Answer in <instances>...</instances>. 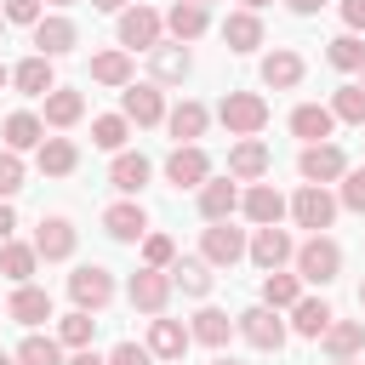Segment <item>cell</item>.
<instances>
[{
  "mask_svg": "<svg viewBox=\"0 0 365 365\" xmlns=\"http://www.w3.org/2000/svg\"><path fill=\"white\" fill-rule=\"evenodd\" d=\"M0 131H6V148H11V154H23V148H40V143H46V120H40V114H29V108L6 114V125H0Z\"/></svg>",
  "mask_w": 365,
  "mask_h": 365,
  "instance_id": "obj_28",
  "label": "cell"
},
{
  "mask_svg": "<svg viewBox=\"0 0 365 365\" xmlns=\"http://www.w3.org/2000/svg\"><path fill=\"white\" fill-rule=\"evenodd\" d=\"M291 131H297L302 143H331L336 114H331V108H319V103H302V108H291Z\"/></svg>",
  "mask_w": 365,
  "mask_h": 365,
  "instance_id": "obj_27",
  "label": "cell"
},
{
  "mask_svg": "<svg viewBox=\"0 0 365 365\" xmlns=\"http://www.w3.org/2000/svg\"><path fill=\"white\" fill-rule=\"evenodd\" d=\"M171 257H177L171 234H143V268H171Z\"/></svg>",
  "mask_w": 365,
  "mask_h": 365,
  "instance_id": "obj_44",
  "label": "cell"
},
{
  "mask_svg": "<svg viewBox=\"0 0 365 365\" xmlns=\"http://www.w3.org/2000/svg\"><path fill=\"white\" fill-rule=\"evenodd\" d=\"M6 319H17V325H40V319H51V291H40V285H17L11 291V302H6Z\"/></svg>",
  "mask_w": 365,
  "mask_h": 365,
  "instance_id": "obj_21",
  "label": "cell"
},
{
  "mask_svg": "<svg viewBox=\"0 0 365 365\" xmlns=\"http://www.w3.org/2000/svg\"><path fill=\"white\" fill-rule=\"evenodd\" d=\"M262 86H274V91L302 86V57H297L291 46H274V51L262 57Z\"/></svg>",
  "mask_w": 365,
  "mask_h": 365,
  "instance_id": "obj_22",
  "label": "cell"
},
{
  "mask_svg": "<svg viewBox=\"0 0 365 365\" xmlns=\"http://www.w3.org/2000/svg\"><path fill=\"white\" fill-rule=\"evenodd\" d=\"M194 6H211V0H194Z\"/></svg>",
  "mask_w": 365,
  "mask_h": 365,
  "instance_id": "obj_62",
  "label": "cell"
},
{
  "mask_svg": "<svg viewBox=\"0 0 365 365\" xmlns=\"http://www.w3.org/2000/svg\"><path fill=\"white\" fill-rule=\"evenodd\" d=\"M120 114H125L131 125H160V120H165V97H160V86H154V80H131V86H120Z\"/></svg>",
  "mask_w": 365,
  "mask_h": 365,
  "instance_id": "obj_7",
  "label": "cell"
},
{
  "mask_svg": "<svg viewBox=\"0 0 365 365\" xmlns=\"http://www.w3.org/2000/svg\"><path fill=\"white\" fill-rule=\"evenodd\" d=\"M240 211H245L257 228H268V222H279V217H285V194H279L274 182H251V188L240 194Z\"/></svg>",
  "mask_w": 365,
  "mask_h": 365,
  "instance_id": "obj_18",
  "label": "cell"
},
{
  "mask_svg": "<svg viewBox=\"0 0 365 365\" xmlns=\"http://www.w3.org/2000/svg\"><path fill=\"white\" fill-rule=\"evenodd\" d=\"M125 137H131V120H125V114H97V120H91V143H97V148L120 154Z\"/></svg>",
  "mask_w": 365,
  "mask_h": 365,
  "instance_id": "obj_39",
  "label": "cell"
},
{
  "mask_svg": "<svg viewBox=\"0 0 365 365\" xmlns=\"http://www.w3.org/2000/svg\"><path fill=\"white\" fill-rule=\"evenodd\" d=\"M148 177H154V165H148V154H114V165H108V182L120 188V194H143L148 188Z\"/></svg>",
  "mask_w": 365,
  "mask_h": 365,
  "instance_id": "obj_23",
  "label": "cell"
},
{
  "mask_svg": "<svg viewBox=\"0 0 365 365\" xmlns=\"http://www.w3.org/2000/svg\"><path fill=\"white\" fill-rule=\"evenodd\" d=\"M297 297H302V279H297V274H279V268L262 274V302H268V308H291Z\"/></svg>",
  "mask_w": 365,
  "mask_h": 365,
  "instance_id": "obj_40",
  "label": "cell"
},
{
  "mask_svg": "<svg viewBox=\"0 0 365 365\" xmlns=\"http://www.w3.org/2000/svg\"><path fill=\"white\" fill-rule=\"evenodd\" d=\"M148 68H154V86H177V80H188V68H194V57H188V46L177 40V46H154L148 51Z\"/></svg>",
  "mask_w": 365,
  "mask_h": 365,
  "instance_id": "obj_19",
  "label": "cell"
},
{
  "mask_svg": "<svg viewBox=\"0 0 365 365\" xmlns=\"http://www.w3.org/2000/svg\"><path fill=\"white\" fill-rule=\"evenodd\" d=\"M359 308H365V279H359Z\"/></svg>",
  "mask_w": 365,
  "mask_h": 365,
  "instance_id": "obj_58",
  "label": "cell"
},
{
  "mask_svg": "<svg viewBox=\"0 0 365 365\" xmlns=\"http://www.w3.org/2000/svg\"><path fill=\"white\" fill-rule=\"evenodd\" d=\"M331 365H354V359H331Z\"/></svg>",
  "mask_w": 365,
  "mask_h": 365,
  "instance_id": "obj_59",
  "label": "cell"
},
{
  "mask_svg": "<svg viewBox=\"0 0 365 365\" xmlns=\"http://www.w3.org/2000/svg\"><path fill=\"white\" fill-rule=\"evenodd\" d=\"M63 365H108V359H103V354H91V348H80V354H74V359H63Z\"/></svg>",
  "mask_w": 365,
  "mask_h": 365,
  "instance_id": "obj_52",
  "label": "cell"
},
{
  "mask_svg": "<svg viewBox=\"0 0 365 365\" xmlns=\"http://www.w3.org/2000/svg\"><path fill=\"white\" fill-rule=\"evenodd\" d=\"M34 165H40L46 177H68V171L80 165V148H74L68 137H46V143L34 148Z\"/></svg>",
  "mask_w": 365,
  "mask_h": 365,
  "instance_id": "obj_32",
  "label": "cell"
},
{
  "mask_svg": "<svg viewBox=\"0 0 365 365\" xmlns=\"http://www.w3.org/2000/svg\"><path fill=\"white\" fill-rule=\"evenodd\" d=\"M319 342H325L331 359H354V354L365 348V319H331V325L319 331Z\"/></svg>",
  "mask_w": 365,
  "mask_h": 365,
  "instance_id": "obj_24",
  "label": "cell"
},
{
  "mask_svg": "<svg viewBox=\"0 0 365 365\" xmlns=\"http://www.w3.org/2000/svg\"><path fill=\"white\" fill-rule=\"evenodd\" d=\"M68 297H74V308L97 314V308L114 302V274H108L103 262H80V268L68 274Z\"/></svg>",
  "mask_w": 365,
  "mask_h": 365,
  "instance_id": "obj_5",
  "label": "cell"
},
{
  "mask_svg": "<svg viewBox=\"0 0 365 365\" xmlns=\"http://www.w3.org/2000/svg\"><path fill=\"white\" fill-rule=\"evenodd\" d=\"M325 63L342 68V74H359V63H365V40H359V34H336V40L325 46Z\"/></svg>",
  "mask_w": 365,
  "mask_h": 365,
  "instance_id": "obj_38",
  "label": "cell"
},
{
  "mask_svg": "<svg viewBox=\"0 0 365 365\" xmlns=\"http://www.w3.org/2000/svg\"><path fill=\"white\" fill-rule=\"evenodd\" d=\"M331 114H336L342 125H365V86H336Z\"/></svg>",
  "mask_w": 365,
  "mask_h": 365,
  "instance_id": "obj_43",
  "label": "cell"
},
{
  "mask_svg": "<svg viewBox=\"0 0 365 365\" xmlns=\"http://www.w3.org/2000/svg\"><path fill=\"white\" fill-rule=\"evenodd\" d=\"M0 365H17V354H0Z\"/></svg>",
  "mask_w": 365,
  "mask_h": 365,
  "instance_id": "obj_56",
  "label": "cell"
},
{
  "mask_svg": "<svg viewBox=\"0 0 365 365\" xmlns=\"http://www.w3.org/2000/svg\"><path fill=\"white\" fill-rule=\"evenodd\" d=\"M80 114H86V97H80V91H68V86H51V91H46V125L68 131Z\"/></svg>",
  "mask_w": 365,
  "mask_h": 365,
  "instance_id": "obj_34",
  "label": "cell"
},
{
  "mask_svg": "<svg viewBox=\"0 0 365 365\" xmlns=\"http://www.w3.org/2000/svg\"><path fill=\"white\" fill-rule=\"evenodd\" d=\"M205 177H211L205 148H200V143H177L171 160H165V182H171V188H200Z\"/></svg>",
  "mask_w": 365,
  "mask_h": 365,
  "instance_id": "obj_10",
  "label": "cell"
},
{
  "mask_svg": "<svg viewBox=\"0 0 365 365\" xmlns=\"http://www.w3.org/2000/svg\"><path fill=\"white\" fill-rule=\"evenodd\" d=\"M268 165H274V154H268L262 137H240V143L228 148V177H234V182H262Z\"/></svg>",
  "mask_w": 365,
  "mask_h": 365,
  "instance_id": "obj_9",
  "label": "cell"
},
{
  "mask_svg": "<svg viewBox=\"0 0 365 365\" xmlns=\"http://www.w3.org/2000/svg\"><path fill=\"white\" fill-rule=\"evenodd\" d=\"M34 268H40V251H34V245H23V240H6V245H0V274H6L11 285H23Z\"/></svg>",
  "mask_w": 365,
  "mask_h": 365,
  "instance_id": "obj_35",
  "label": "cell"
},
{
  "mask_svg": "<svg viewBox=\"0 0 365 365\" xmlns=\"http://www.w3.org/2000/svg\"><path fill=\"white\" fill-rule=\"evenodd\" d=\"M74 245H80V234H74V222H68V217H40V228H34V251H40L46 262L74 257Z\"/></svg>",
  "mask_w": 365,
  "mask_h": 365,
  "instance_id": "obj_15",
  "label": "cell"
},
{
  "mask_svg": "<svg viewBox=\"0 0 365 365\" xmlns=\"http://www.w3.org/2000/svg\"><path fill=\"white\" fill-rule=\"evenodd\" d=\"M188 336H194V342H205V348H222V342L234 336V319H228L222 308H200V314H194V325H188Z\"/></svg>",
  "mask_w": 365,
  "mask_h": 365,
  "instance_id": "obj_36",
  "label": "cell"
},
{
  "mask_svg": "<svg viewBox=\"0 0 365 365\" xmlns=\"http://www.w3.org/2000/svg\"><path fill=\"white\" fill-rule=\"evenodd\" d=\"M240 6H245V11H262V6H268V0H240Z\"/></svg>",
  "mask_w": 365,
  "mask_h": 365,
  "instance_id": "obj_55",
  "label": "cell"
},
{
  "mask_svg": "<svg viewBox=\"0 0 365 365\" xmlns=\"http://www.w3.org/2000/svg\"><path fill=\"white\" fill-rule=\"evenodd\" d=\"M11 228H17V217H11V205H6V200H0V245H6V240H11Z\"/></svg>",
  "mask_w": 365,
  "mask_h": 365,
  "instance_id": "obj_50",
  "label": "cell"
},
{
  "mask_svg": "<svg viewBox=\"0 0 365 365\" xmlns=\"http://www.w3.org/2000/svg\"><path fill=\"white\" fill-rule=\"evenodd\" d=\"M97 11H125V0H91Z\"/></svg>",
  "mask_w": 365,
  "mask_h": 365,
  "instance_id": "obj_53",
  "label": "cell"
},
{
  "mask_svg": "<svg viewBox=\"0 0 365 365\" xmlns=\"http://www.w3.org/2000/svg\"><path fill=\"white\" fill-rule=\"evenodd\" d=\"M188 342H194V336H188V325H177V319H154L143 348H148L154 359H182V348H188Z\"/></svg>",
  "mask_w": 365,
  "mask_h": 365,
  "instance_id": "obj_29",
  "label": "cell"
},
{
  "mask_svg": "<svg viewBox=\"0 0 365 365\" xmlns=\"http://www.w3.org/2000/svg\"><path fill=\"white\" fill-rule=\"evenodd\" d=\"M336 182H342L336 205H348V211H359V217H365V165H359V171H342Z\"/></svg>",
  "mask_w": 365,
  "mask_h": 365,
  "instance_id": "obj_45",
  "label": "cell"
},
{
  "mask_svg": "<svg viewBox=\"0 0 365 365\" xmlns=\"http://www.w3.org/2000/svg\"><path fill=\"white\" fill-rule=\"evenodd\" d=\"M342 23L348 29H365V0H342Z\"/></svg>",
  "mask_w": 365,
  "mask_h": 365,
  "instance_id": "obj_49",
  "label": "cell"
},
{
  "mask_svg": "<svg viewBox=\"0 0 365 365\" xmlns=\"http://www.w3.org/2000/svg\"><path fill=\"white\" fill-rule=\"evenodd\" d=\"M0 29H6V17H0Z\"/></svg>",
  "mask_w": 365,
  "mask_h": 365,
  "instance_id": "obj_63",
  "label": "cell"
},
{
  "mask_svg": "<svg viewBox=\"0 0 365 365\" xmlns=\"http://www.w3.org/2000/svg\"><path fill=\"white\" fill-rule=\"evenodd\" d=\"M297 171H302V182H336L348 171V154L336 143H308L302 160H297Z\"/></svg>",
  "mask_w": 365,
  "mask_h": 365,
  "instance_id": "obj_12",
  "label": "cell"
},
{
  "mask_svg": "<svg viewBox=\"0 0 365 365\" xmlns=\"http://www.w3.org/2000/svg\"><path fill=\"white\" fill-rule=\"evenodd\" d=\"M0 17H6V23L34 29V23H40V0H6V6H0Z\"/></svg>",
  "mask_w": 365,
  "mask_h": 365,
  "instance_id": "obj_47",
  "label": "cell"
},
{
  "mask_svg": "<svg viewBox=\"0 0 365 365\" xmlns=\"http://www.w3.org/2000/svg\"><path fill=\"white\" fill-rule=\"evenodd\" d=\"M234 211H240V188L228 177H205L200 182V217L205 222H228Z\"/></svg>",
  "mask_w": 365,
  "mask_h": 365,
  "instance_id": "obj_17",
  "label": "cell"
},
{
  "mask_svg": "<svg viewBox=\"0 0 365 365\" xmlns=\"http://www.w3.org/2000/svg\"><path fill=\"white\" fill-rule=\"evenodd\" d=\"M6 86H11V68H6V63H0V91H6Z\"/></svg>",
  "mask_w": 365,
  "mask_h": 365,
  "instance_id": "obj_54",
  "label": "cell"
},
{
  "mask_svg": "<svg viewBox=\"0 0 365 365\" xmlns=\"http://www.w3.org/2000/svg\"><path fill=\"white\" fill-rule=\"evenodd\" d=\"M291 257H297V279H308V285H331V279L342 274V245H336L331 234L302 240Z\"/></svg>",
  "mask_w": 365,
  "mask_h": 365,
  "instance_id": "obj_1",
  "label": "cell"
},
{
  "mask_svg": "<svg viewBox=\"0 0 365 365\" xmlns=\"http://www.w3.org/2000/svg\"><path fill=\"white\" fill-rule=\"evenodd\" d=\"M51 6H74V0H51Z\"/></svg>",
  "mask_w": 365,
  "mask_h": 365,
  "instance_id": "obj_61",
  "label": "cell"
},
{
  "mask_svg": "<svg viewBox=\"0 0 365 365\" xmlns=\"http://www.w3.org/2000/svg\"><path fill=\"white\" fill-rule=\"evenodd\" d=\"M74 46H80V29H74L63 11H51V17L34 23V51H40V57H63V51H74Z\"/></svg>",
  "mask_w": 365,
  "mask_h": 365,
  "instance_id": "obj_16",
  "label": "cell"
},
{
  "mask_svg": "<svg viewBox=\"0 0 365 365\" xmlns=\"http://www.w3.org/2000/svg\"><path fill=\"white\" fill-rule=\"evenodd\" d=\"M108 365H154V354H148L143 342H120V348L108 354Z\"/></svg>",
  "mask_w": 365,
  "mask_h": 365,
  "instance_id": "obj_48",
  "label": "cell"
},
{
  "mask_svg": "<svg viewBox=\"0 0 365 365\" xmlns=\"http://www.w3.org/2000/svg\"><path fill=\"white\" fill-rule=\"evenodd\" d=\"M91 331H97V319H91L86 308H74V314H63L57 342H63V348H91Z\"/></svg>",
  "mask_w": 365,
  "mask_h": 365,
  "instance_id": "obj_42",
  "label": "cell"
},
{
  "mask_svg": "<svg viewBox=\"0 0 365 365\" xmlns=\"http://www.w3.org/2000/svg\"><path fill=\"white\" fill-rule=\"evenodd\" d=\"M171 291H182V297H211V262L205 257H171Z\"/></svg>",
  "mask_w": 365,
  "mask_h": 365,
  "instance_id": "obj_20",
  "label": "cell"
},
{
  "mask_svg": "<svg viewBox=\"0 0 365 365\" xmlns=\"http://www.w3.org/2000/svg\"><path fill=\"white\" fill-rule=\"evenodd\" d=\"M331 319H336V314H331L325 297H297V302H291V331H297V336H319Z\"/></svg>",
  "mask_w": 365,
  "mask_h": 365,
  "instance_id": "obj_33",
  "label": "cell"
},
{
  "mask_svg": "<svg viewBox=\"0 0 365 365\" xmlns=\"http://www.w3.org/2000/svg\"><path fill=\"white\" fill-rule=\"evenodd\" d=\"M125 297H131V308H143V314H165V302H171V274H165V268H137L131 285H125Z\"/></svg>",
  "mask_w": 365,
  "mask_h": 365,
  "instance_id": "obj_11",
  "label": "cell"
},
{
  "mask_svg": "<svg viewBox=\"0 0 365 365\" xmlns=\"http://www.w3.org/2000/svg\"><path fill=\"white\" fill-rule=\"evenodd\" d=\"M211 365H240V359H211Z\"/></svg>",
  "mask_w": 365,
  "mask_h": 365,
  "instance_id": "obj_57",
  "label": "cell"
},
{
  "mask_svg": "<svg viewBox=\"0 0 365 365\" xmlns=\"http://www.w3.org/2000/svg\"><path fill=\"white\" fill-rule=\"evenodd\" d=\"M165 29H171V40H182V46H188V40H200V34L211 29V11H205V6H194V0H177V6L165 11Z\"/></svg>",
  "mask_w": 365,
  "mask_h": 365,
  "instance_id": "obj_25",
  "label": "cell"
},
{
  "mask_svg": "<svg viewBox=\"0 0 365 365\" xmlns=\"http://www.w3.org/2000/svg\"><path fill=\"white\" fill-rule=\"evenodd\" d=\"M165 125H171V137L177 143H194V137H205V125H211V114H205V103H194V97H182L171 114H165Z\"/></svg>",
  "mask_w": 365,
  "mask_h": 365,
  "instance_id": "obj_31",
  "label": "cell"
},
{
  "mask_svg": "<svg viewBox=\"0 0 365 365\" xmlns=\"http://www.w3.org/2000/svg\"><path fill=\"white\" fill-rule=\"evenodd\" d=\"M217 120L228 125V137H257L268 125V97L262 91H228L217 103Z\"/></svg>",
  "mask_w": 365,
  "mask_h": 365,
  "instance_id": "obj_2",
  "label": "cell"
},
{
  "mask_svg": "<svg viewBox=\"0 0 365 365\" xmlns=\"http://www.w3.org/2000/svg\"><path fill=\"white\" fill-rule=\"evenodd\" d=\"M103 228H108V240H120V245H137V240L148 234V211H143L137 200H114V205L103 211Z\"/></svg>",
  "mask_w": 365,
  "mask_h": 365,
  "instance_id": "obj_14",
  "label": "cell"
},
{
  "mask_svg": "<svg viewBox=\"0 0 365 365\" xmlns=\"http://www.w3.org/2000/svg\"><path fill=\"white\" fill-rule=\"evenodd\" d=\"M234 331H240L251 348H262V354H279V348H285V319H279V308H268V302L234 314Z\"/></svg>",
  "mask_w": 365,
  "mask_h": 365,
  "instance_id": "obj_3",
  "label": "cell"
},
{
  "mask_svg": "<svg viewBox=\"0 0 365 365\" xmlns=\"http://www.w3.org/2000/svg\"><path fill=\"white\" fill-rule=\"evenodd\" d=\"M200 257H205L211 268H234V262L245 257V234L228 228V222H211V228L200 234Z\"/></svg>",
  "mask_w": 365,
  "mask_h": 365,
  "instance_id": "obj_13",
  "label": "cell"
},
{
  "mask_svg": "<svg viewBox=\"0 0 365 365\" xmlns=\"http://www.w3.org/2000/svg\"><path fill=\"white\" fill-rule=\"evenodd\" d=\"M91 80L97 86H131V51L120 46V51H97L91 57Z\"/></svg>",
  "mask_w": 365,
  "mask_h": 365,
  "instance_id": "obj_37",
  "label": "cell"
},
{
  "mask_svg": "<svg viewBox=\"0 0 365 365\" xmlns=\"http://www.w3.org/2000/svg\"><path fill=\"white\" fill-rule=\"evenodd\" d=\"M222 46L228 51H257L262 46V17L257 11H228L222 17Z\"/></svg>",
  "mask_w": 365,
  "mask_h": 365,
  "instance_id": "obj_26",
  "label": "cell"
},
{
  "mask_svg": "<svg viewBox=\"0 0 365 365\" xmlns=\"http://www.w3.org/2000/svg\"><path fill=\"white\" fill-rule=\"evenodd\" d=\"M11 86H17L23 97H46V91L57 86V80H51V57H40V51H34V57H23V63L11 68Z\"/></svg>",
  "mask_w": 365,
  "mask_h": 365,
  "instance_id": "obj_30",
  "label": "cell"
},
{
  "mask_svg": "<svg viewBox=\"0 0 365 365\" xmlns=\"http://www.w3.org/2000/svg\"><path fill=\"white\" fill-rule=\"evenodd\" d=\"M160 29H165V17L154 6H125L120 11V46L125 51H154L160 46Z\"/></svg>",
  "mask_w": 365,
  "mask_h": 365,
  "instance_id": "obj_6",
  "label": "cell"
},
{
  "mask_svg": "<svg viewBox=\"0 0 365 365\" xmlns=\"http://www.w3.org/2000/svg\"><path fill=\"white\" fill-rule=\"evenodd\" d=\"M17 365H63V342L57 336H23L17 342Z\"/></svg>",
  "mask_w": 365,
  "mask_h": 365,
  "instance_id": "obj_41",
  "label": "cell"
},
{
  "mask_svg": "<svg viewBox=\"0 0 365 365\" xmlns=\"http://www.w3.org/2000/svg\"><path fill=\"white\" fill-rule=\"evenodd\" d=\"M285 211H291V222H297V228H314V234H325V228L336 222V200L325 194V182H302V188L291 194V205H285Z\"/></svg>",
  "mask_w": 365,
  "mask_h": 365,
  "instance_id": "obj_4",
  "label": "cell"
},
{
  "mask_svg": "<svg viewBox=\"0 0 365 365\" xmlns=\"http://www.w3.org/2000/svg\"><path fill=\"white\" fill-rule=\"evenodd\" d=\"M17 188H23V160L11 148H0V200H11Z\"/></svg>",
  "mask_w": 365,
  "mask_h": 365,
  "instance_id": "obj_46",
  "label": "cell"
},
{
  "mask_svg": "<svg viewBox=\"0 0 365 365\" xmlns=\"http://www.w3.org/2000/svg\"><path fill=\"white\" fill-rule=\"evenodd\" d=\"M291 251H297V245H291V234H285L279 222H268V228H257V234L245 240V257H251V262H257L262 274L285 268V262H291Z\"/></svg>",
  "mask_w": 365,
  "mask_h": 365,
  "instance_id": "obj_8",
  "label": "cell"
},
{
  "mask_svg": "<svg viewBox=\"0 0 365 365\" xmlns=\"http://www.w3.org/2000/svg\"><path fill=\"white\" fill-rule=\"evenodd\" d=\"M285 6H291V11H297V17H314V11H319V6H325V0H285Z\"/></svg>",
  "mask_w": 365,
  "mask_h": 365,
  "instance_id": "obj_51",
  "label": "cell"
},
{
  "mask_svg": "<svg viewBox=\"0 0 365 365\" xmlns=\"http://www.w3.org/2000/svg\"><path fill=\"white\" fill-rule=\"evenodd\" d=\"M359 86H365V63H359Z\"/></svg>",
  "mask_w": 365,
  "mask_h": 365,
  "instance_id": "obj_60",
  "label": "cell"
}]
</instances>
